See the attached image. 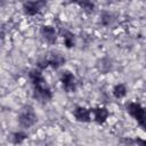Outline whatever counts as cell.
<instances>
[{
	"instance_id": "cell-7",
	"label": "cell",
	"mask_w": 146,
	"mask_h": 146,
	"mask_svg": "<svg viewBox=\"0 0 146 146\" xmlns=\"http://www.w3.org/2000/svg\"><path fill=\"white\" fill-rule=\"evenodd\" d=\"M40 33L42 35V38L50 44H54L57 40V32L55 30L54 26L51 25H43L41 26V30H40Z\"/></svg>"
},
{
	"instance_id": "cell-14",
	"label": "cell",
	"mask_w": 146,
	"mask_h": 146,
	"mask_svg": "<svg viewBox=\"0 0 146 146\" xmlns=\"http://www.w3.org/2000/svg\"><path fill=\"white\" fill-rule=\"evenodd\" d=\"M27 137H29L27 133L24 132V131L15 132V133L13 135V143H14V144H22Z\"/></svg>"
},
{
	"instance_id": "cell-13",
	"label": "cell",
	"mask_w": 146,
	"mask_h": 146,
	"mask_svg": "<svg viewBox=\"0 0 146 146\" xmlns=\"http://www.w3.org/2000/svg\"><path fill=\"white\" fill-rule=\"evenodd\" d=\"M98 68H99L100 72L106 73L112 68V62L108 58H103L98 62Z\"/></svg>"
},
{
	"instance_id": "cell-1",
	"label": "cell",
	"mask_w": 146,
	"mask_h": 146,
	"mask_svg": "<svg viewBox=\"0 0 146 146\" xmlns=\"http://www.w3.org/2000/svg\"><path fill=\"white\" fill-rule=\"evenodd\" d=\"M18 123L22 128H31L32 125L35 124L38 117H36V114H35V111L34 108L31 106V105H25L21 108L19 113H18Z\"/></svg>"
},
{
	"instance_id": "cell-16",
	"label": "cell",
	"mask_w": 146,
	"mask_h": 146,
	"mask_svg": "<svg viewBox=\"0 0 146 146\" xmlns=\"http://www.w3.org/2000/svg\"><path fill=\"white\" fill-rule=\"evenodd\" d=\"M36 66L39 67V70H44V68H47V67L49 66V64H48V60H47L46 56H44L43 58H41V59H39V60H38Z\"/></svg>"
},
{
	"instance_id": "cell-11",
	"label": "cell",
	"mask_w": 146,
	"mask_h": 146,
	"mask_svg": "<svg viewBox=\"0 0 146 146\" xmlns=\"http://www.w3.org/2000/svg\"><path fill=\"white\" fill-rule=\"evenodd\" d=\"M127 87L123 84V83H119V84H116L114 88H113V96L115 97V98H117V99H121V98H123V97H125V95H127Z\"/></svg>"
},
{
	"instance_id": "cell-9",
	"label": "cell",
	"mask_w": 146,
	"mask_h": 146,
	"mask_svg": "<svg viewBox=\"0 0 146 146\" xmlns=\"http://www.w3.org/2000/svg\"><path fill=\"white\" fill-rule=\"evenodd\" d=\"M91 113L94 114V120L98 123V124H103L106 122V120L108 119V110L105 106H100V107H95L91 108Z\"/></svg>"
},
{
	"instance_id": "cell-4",
	"label": "cell",
	"mask_w": 146,
	"mask_h": 146,
	"mask_svg": "<svg viewBox=\"0 0 146 146\" xmlns=\"http://www.w3.org/2000/svg\"><path fill=\"white\" fill-rule=\"evenodd\" d=\"M47 6V0H30L24 2L23 11L27 16H34L39 14Z\"/></svg>"
},
{
	"instance_id": "cell-12",
	"label": "cell",
	"mask_w": 146,
	"mask_h": 146,
	"mask_svg": "<svg viewBox=\"0 0 146 146\" xmlns=\"http://www.w3.org/2000/svg\"><path fill=\"white\" fill-rule=\"evenodd\" d=\"M78 3H79V6L81 7V9H82L84 13H87V14L92 13L94 9H95V3H94L91 0H79Z\"/></svg>"
},
{
	"instance_id": "cell-2",
	"label": "cell",
	"mask_w": 146,
	"mask_h": 146,
	"mask_svg": "<svg viewBox=\"0 0 146 146\" xmlns=\"http://www.w3.org/2000/svg\"><path fill=\"white\" fill-rule=\"evenodd\" d=\"M127 112L138 122V124L146 130V110L136 102H131L127 105Z\"/></svg>"
},
{
	"instance_id": "cell-5",
	"label": "cell",
	"mask_w": 146,
	"mask_h": 146,
	"mask_svg": "<svg viewBox=\"0 0 146 146\" xmlns=\"http://www.w3.org/2000/svg\"><path fill=\"white\" fill-rule=\"evenodd\" d=\"M60 82L63 86V89L66 92H74L78 88V81L74 74L70 71H64L60 74Z\"/></svg>"
},
{
	"instance_id": "cell-8",
	"label": "cell",
	"mask_w": 146,
	"mask_h": 146,
	"mask_svg": "<svg viewBox=\"0 0 146 146\" xmlns=\"http://www.w3.org/2000/svg\"><path fill=\"white\" fill-rule=\"evenodd\" d=\"M46 58H47V60H48L49 66L52 67L54 70L59 68L62 65H64V63H65V60H66L65 57H64L62 54H59V52H51V54H49L48 56H46Z\"/></svg>"
},
{
	"instance_id": "cell-10",
	"label": "cell",
	"mask_w": 146,
	"mask_h": 146,
	"mask_svg": "<svg viewBox=\"0 0 146 146\" xmlns=\"http://www.w3.org/2000/svg\"><path fill=\"white\" fill-rule=\"evenodd\" d=\"M62 35H63V40H64V46L67 49H71L75 46V35L72 32L64 30V31H62Z\"/></svg>"
},
{
	"instance_id": "cell-3",
	"label": "cell",
	"mask_w": 146,
	"mask_h": 146,
	"mask_svg": "<svg viewBox=\"0 0 146 146\" xmlns=\"http://www.w3.org/2000/svg\"><path fill=\"white\" fill-rule=\"evenodd\" d=\"M33 97L41 103H46L52 98V92L47 81L43 80L36 84H33Z\"/></svg>"
},
{
	"instance_id": "cell-6",
	"label": "cell",
	"mask_w": 146,
	"mask_h": 146,
	"mask_svg": "<svg viewBox=\"0 0 146 146\" xmlns=\"http://www.w3.org/2000/svg\"><path fill=\"white\" fill-rule=\"evenodd\" d=\"M73 115L75 120L79 122H83V123L90 122L91 121V108L89 110L84 106H78L73 111Z\"/></svg>"
},
{
	"instance_id": "cell-15",
	"label": "cell",
	"mask_w": 146,
	"mask_h": 146,
	"mask_svg": "<svg viewBox=\"0 0 146 146\" xmlns=\"http://www.w3.org/2000/svg\"><path fill=\"white\" fill-rule=\"evenodd\" d=\"M112 22V15L110 13H103L102 14V18H100V23L105 26L110 25V23Z\"/></svg>"
}]
</instances>
